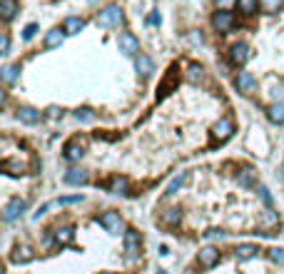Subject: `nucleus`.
I'll use <instances>...</instances> for the list:
<instances>
[{"instance_id": "37", "label": "nucleus", "mask_w": 284, "mask_h": 274, "mask_svg": "<svg viewBox=\"0 0 284 274\" xmlns=\"http://www.w3.org/2000/svg\"><path fill=\"white\" fill-rule=\"evenodd\" d=\"M274 97H277V102H284V85H277L274 87V92H272Z\"/></svg>"}, {"instance_id": "41", "label": "nucleus", "mask_w": 284, "mask_h": 274, "mask_svg": "<svg viewBox=\"0 0 284 274\" xmlns=\"http://www.w3.org/2000/svg\"><path fill=\"white\" fill-rule=\"evenodd\" d=\"M157 274H167V272H157Z\"/></svg>"}, {"instance_id": "38", "label": "nucleus", "mask_w": 284, "mask_h": 274, "mask_svg": "<svg viewBox=\"0 0 284 274\" xmlns=\"http://www.w3.org/2000/svg\"><path fill=\"white\" fill-rule=\"evenodd\" d=\"M190 43L192 45H202V35H197V30H192L190 33Z\"/></svg>"}, {"instance_id": "28", "label": "nucleus", "mask_w": 284, "mask_h": 274, "mask_svg": "<svg viewBox=\"0 0 284 274\" xmlns=\"http://www.w3.org/2000/svg\"><path fill=\"white\" fill-rule=\"evenodd\" d=\"M282 5H284V0H259V8L264 13H277Z\"/></svg>"}, {"instance_id": "7", "label": "nucleus", "mask_w": 284, "mask_h": 274, "mask_svg": "<svg viewBox=\"0 0 284 274\" xmlns=\"http://www.w3.org/2000/svg\"><path fill=\"white\" fill-rule=\"evenodd\" d=\"M212 25L219 30V33H227L232 25H234V15H232V10H217L212 18Z\"/></svg>"}, {"instance_id": "19", "label": "nucleus", "mask_w": 284, "mask_h": 274, "mask_svg": "<svg viewBox=\"0 0 284 274\" xmlns=\"http://www.w3.org/2000/svg\"><path fill=\"white\" fill-rule=\"evenodd\" d=\"M15 13H18V3L15 0H3L0 3V15H3L5 23H10L15 18Z\"/></svg>"}, {"instance_id": "26", "label": "nucleus", "mask_w": 284, "mask_h": 274, "mask_svg": "<svg viewBox=\"0 0 284 274\" xmlns=\"http://www.w3.org/2000/svg\"><path fill=\"white\" fill-rule=\"evenodd\" d=\"M125 190H127V180L125 177H112L110 180V192L112 195H125Z\"/></svg>"}, {"instance_id": "5", "label": "nucleus", "mask_w": 284, "mask_h": 274, "mask_svg": "<svg viewBox=\"0 0 284 274\" xmlns=\"http://www.w3.org/2000/svg\"><path fill=\"white\" fill-rule=\"evenodd\" d=\"M234 132V125H232V120L229 117H222V120H217L212 125V137L214 140H219V142H224V140H229Z\"/></svg>"}, {"instance_id": "20", "label": "nucleus", "mask_w": 284, "mask_h": 274, "mask_svg": "<svg viewBox=\"0 0 284 274\" xmlns=\"http://www.w3.org/2000/svg\"><path fill=\"white\" fill-rule=\"evenodd\" d=\"M63 38H65V30H60V28H53V30L45 35V48H58V45L63 43Z\"/></svg>"}, {"instance_id": "22", "label": "nucleus", "mask_w": 284, "mask_h": 274, "mask_svg": "<svg viewBox=\"0 0 284 274\" xmlns=\"http://www.w3.org/2000/svg\"><path fill=\"white\" fill-rule=\"evenodd\" d=\"M72 237H75V229L72 227H60L58 232H55V244H70L72 242Z\"/></svg>"}, {"instance_id": "31", "label": "nucleus", "mask_w": 284, "mask_h": 274, "mask_svg": "<svg viewBox=\"0 0 284 274\" xmlns=\"http://www.w3.org/2000/svg\"><path fill=\"white\" fill-rule=\"evenodd\" d=\"M180 219H182V212H180V209H167V212H165V222H167V224H177Z\"/></svg>"}, {"instance_id": "10", "label": "nucleus", "mask_w": 284, "mask_h": 274, "mask_svg": "<svg viewBox=\"0 0 284 274\" xmlns=\"http://www.w3.org/2000/svg\"><path fill=\"white\" fill-rule=\"evenodd\" d=\"M40 110H35V107H28V105H23V107H18V120L20 122H25V125H35V122H40Z\"/></svg>"}, {"instance_id": "12", "label": "nucleus", "mask_w": 284, "mask_h": 274, "mask_svg": "<svg viewBox=\"0 0 284 274\" xmlns=\"http://www.w3.org/2000/svg\"><path fill=\"white\" fill-rule=\"evenodd\" d=\"M82 155H85V150H82V142H80V140H70V142L65 145V160H68V162H77Z\"/></svg>"}, {"instance_id": "24", "label": "nucleus", "mask_w": 284, "mask_h": 274, "mask_svg": "<svg viewBox=\"0 0 284 274\" xmlns=\"http://www.w3.org/2000/svg\"><path fill=\"white\" fill-rule=\"evenodd\" d=\"M187 180H190V172H180L172 182H170V187H167V195H175L180 187H185L187 185Z\"/></svg>"}, {"instance_id": "35", "label": "nucleus", "mask_w": 284, "mask_h": 274, "mask_svg": "<svg viewBox=\"0 0 284 274\" xmlns=\"http://www.w3.org/2000/svg\"><path fill=\"white\" fill-rule=\"evenodd\" d=\"M35 33H38V25H35V23H30V25H25V30H23V38H25V40H30Z\"/></svg>"}, {"instance_id": "34", "label": "nucleus", "mask_w": 284, "mask_h": 274, "mask_svg": "<svg viewBox=\"0 0 284 274\" xmlns=\"http://www.w3.org/2000/svg\"><path fill=\"white\" fill-rule=\"evenodd\" d=\"M217 3V10H232L239 0H214Z\"/></svg>"}, {"instance_id": "39", "label": "nucleus", "mask_w": 284, "mask_h": 274, "mask_svg": "<svg viewBox=\"0 0 284 274\" xmlns=\"http://www.w3.org/2000/svg\"><path fill=\"white\" fill-rule=\"evenodd\" d=\"M157 23H160V15H157V13H152V15L147 18V25H157Z\"/></svg>"}, {"instance_id": "1", "label": "nucleus", "mask_w": 284, "mask_h": 274, "mask_svg": "<svg viewBox=\"0 0 284 274\" xmlns=\"http://www.w3.org/2000/svg\"><path fill=\"white\" fill-rule=\"evenodd\" d=\"M122 20H125L122 8H120V5H115V3L105 5V8L97 13V25H100V28H120V25H122Z\"/></svg>"}, {"instance_id": "25", "label": "nucleus", "mask_w": 284, "mask_h": 274, "mask_svg": "<svg viewBox=\"0 0 284 274\" xmlns=\"http://www.w3.org/2000/svg\"><path fill=\"white\" fill-rule=\"evenodd\" d=\"M185 77H187L190 82H200V80L205 77V70H202V65L192 63V65H187V72H185Z\"/></svg>"}, {"instance_id": "9", "label": "nucleus", "mask_w": 284, "mask_h": 274, "mask_svg": "<svg viewBox=\"0 0 284 274\" xmlns=\"http://www.w3.org/2000/svg\"><path fill=\"white\" fill-rule=\"evenodd\" d=\"M197 259H200V264H202L205 269H212L214 264L219 262V252H217L214 247H202L200 254H197Z\"/></svg>"}, {"instance_id": "6", "label": "nucleus", "mask_w": 284, "mask_h": 274, "mask_svg": "<svg viewBox=\"0 0 284 274\" xmlns=\"http://www.w3.org/2000/svg\"><path fill=\"white\" fill-rule=\"evenodd\" d=\"M122 242H125V252L130 254V257H135L137 252H140V244H142V237L137 229H125V234H122Z\"/></svg>"}, {"instance_id": "13", "label": "nucleus", "mask_w": 284, "mask_h": 274, "mask_svg": "<svg viewBox=\"0 0 284 274\" xmlns=\"http://www.w3.org/2000/svg\"><path fill=\"white\" fill-rule=\"evenodd\" d=\"M135 70L140 72L142 77H150L152 72H155V63H152V58H147V55H137L135 58Z\"/></svg>"}, {"instance_id": "33", "label": "nucleus", "mask_w": 284, "mask_h": 274, "mask_svg": "<svg viewBox=\"0 0 284 274\" xmlns=\"http://www.w3.org/2000/svg\"><path fill=\"white\" fill-rule=\"evenodd\" d=\"M10 53V38H8V33H3V38H0V55H8Z\"/></svg>"}, {"instance_id": "17", "label": "nucleus", "mask_w": 284, "mask_h": 274, "mask_svg": "<svg viewBox=\"0 0 284 274\" xmlns=\"http://www.w3.org/2000/svg\"><path fill=\"white\" fill-rule=\"evenodd\" d=\"M65 182L68 185H85L87 182V172L82 167H72V170H68V175H65Z\"/></svg>"}, {"instance_id": "21", "label": "nucleus", "mask_w": 284, "mask_h": 274, "mask_svg": "<svg viewBox=\"0 0 284 274\" xmlns=\"http://www.w3.org/2000/svg\"><path fill=\"white\" fill-rule=\"evenodd\" d=\"M18 72H20V65H3L0 70V77H3V82H8V85H13L15 80H18Z\"/></svg>"}, {"instance_id": "18", "label": "nucleus", "mask_w": 284, "mask_h": 274, "mask_svg": "<svg viewBox=\"0 0 284 274\" xmlns=\"http://www.w3.org/2000/svg\"><path fill=\"white\" fill-rule=\"evenodd\" d=\"M267 117L274 122V125H284V102H274L267 107Z\"/></svg>"}, {"instance_id": "29", "label": "nucleus", "mask_w": 284, "mask_h": 274, "mask_svg": "<svg viewBox=\"0 0 284 274\" xmlns=\"http://www.w3.org/2000/svg\"><path fill=\"white\" fill-rule=\"evenodd\" d=\"M237 5H239V10H242L244 15H252V13L259 8V0H239Z\"/></svg>"}, {"instance_id": "15", "label": "nucleus", "mask_w": 284, "mask_h": 274, "mask_svg": "<svg viewBox=\"0 0 284 274\" xmlns=\"http://www.w3.org/2000/svg\"><path fill=\"white\" fill-rule=\"evenodd\" d=\"M257 252H259V247H254V244H239V247L234 249V257H237L239 262H247V259H254Z\"/></svg>"}, {"instance_id": "30", "label": "nucleus", "mask_w": 284, "mask_h": 274, "mask_svg": "<svg viewBox=\"0 0 284 274\" xmlns=\"http://www.w3.org/2000/svg\"><path fill=\"white\" fill-rule=\"evenodd\" d=\"M269 259H272L274 264H282L284 267V249L282 247H272V249H269Z\"/></svg>"}, {"instance_id": "16", "label": "nucleus", "mask_w": 284, "mask_h": 274, "mask_svg": "<svg viewBox=\"0 0 284 274\" xmlns=\"http://www.w3.org/2000/svg\"><path fill=\"white\" fill-rule=\"evenodd\" d=\"M30 259H33V249H30L28 244H18L15 252H13V262H15V264H25V262H30Z\"/></svg>"}, {"instance_id": "8", "label": "nucleus", "mask_w": 284, "mask_h": 274, "mask_svg": "<svg viewBox=\"0 0 284 274\" xmlns=\"http://www.w3.org/2000/svg\"><path fill=\"white\" fill-rule=\"evenodd\" d=\"M229 60H232L234 65H244V63L249 60V45H247V43H234V45L229 48Z\"/></svg>"}, {"instance_id": "14", "label": "nucleus", "mask_w": 284, "mask_h": 274, "mask_svg": "<svg viewBox=\"0 0 284 274\" xmlns=\"http://www.w3.org/2000/svg\"><path fill=\"white\" fill-rule=\"evenodd\" d=\"M82 28H85V20H82V18H77V15L65 18V23H63V30H65V35H77Z\"/></svg>"}, {"instance_id": "2", "label": "nucleus", "mask_w": 284, "mask_h": 274, "mask_svg": "<svg viewBox=\"0 0 284 274\" xmlns=\"http://www.w3.org/2000/svg\"><path fill=\"white\" fill-rule=\"evenodd\" d=\"M117 45H120V53H125L127 58H137L140 55V40L132 33H120Z\"/></svg>"}, {"instance_id": "23", "label": "nucleus", "mask_w": 284, "mask_h": 274, "mask_svg": "<svg viewBox=\"0 0 284 274\" xmlns=\"http://www.w3.org/2000/svg\"><path fill=\"white\" fill-rule=\"evenodd\" d=\"M239 187H254L257 185V172L254 170H244V172H239Z\"/></svg>"}, {"instance_id": "40", "label": "nucleus", "mask_w": 284, "mask_h": 274, "mask_svg": "<svg viewBox=\"0 0 284 274\" xmlns=\"http://www.w3.org/2000/svg\"><path fill=\"white\" fill-rule=\"evenodd\" d=\"M102 274H115V272H102Z\"/></svg>"}, {"instance_id": "4", "label": "nucleus", "mask_w": 284, "mask_h": 274, "mask_svg": "<svg viewBox=\"0 0 284 274\" xmlns=\"http://www.w3.org/2000/svg\"><path fill=\"white\" fill-rule=\"evenodd\" d=\"M100 224H102L110 234H120V232H122V227H125V224H122V217H120L115 209L105 212V214L100 217Z\"/></svg>"}, {"instance_id": "32", "label": "nucleus", "mask_w": 284, "mask_h": 274, "mask_svg": "<svg viewBox=\"0 0 284 274\" xmlns=\"http://www.w3.org/2000/svg\"><path fill=\"white\" fill-rule=\"evenodd\" d=\"M75 117H77L80 122H92V120H95V115H92V110H87V107H82V110H77V112H75Z\"/></svg>"}, {"instance_id": "3", "label": "nucleus", "mask_w": 284, "mask_h": 274, "mask_svg": "<svg viewBox=\"0 0 284 274\" xmlns=\"http://www.w3.org/2000/svg\"><path fill=\"white\" fill-rule=\"evenodd\" d=\"M25 200H20V197H13V200H8V205L3 207V219L5 222H15L18 217H23V212H25Z\"/></svg>"}, {"instance_id": "11", "label": "nucleus", "mask_w": 284, "mask_h": 274, "mask_svg": "<svg viewBox=\"0 0 284 274\" xmlns=\"http://www.w3.org/2000/svg\"><path fill=\"white\" fill-rule=\"evenodd\" d=\"M234 85H237V90H239V92H252V90H254V85H257V80H254V75H252V72H239V75L234 77Z\"/></svg>"}, {"instance_id": "36", "label": "nucleus", "mask_w": 284, "mask_h": 274, "mask_svg": "<svg viewBox=\"0 0 284 274\" xmlns=\"http://www.w3.org/2000/svg\"><path fill=\"white\" fill-rule=\"evenodd\" d=\"M259 197H262V202H264V205H272V197H269V190H267L264 185H259Z\"/></svg>"}, {"instance_id": "27", "label": "nucleus", "mask_w": 284, "mask_h": 274, "mask_svg": "<svg viewBox=\"0 0 284 274\" xmlns=\"http://www.w3.org/2000/svg\"><path fill=\"white\" fill-rule=\"evenodd\" d=\"M277 222H279V217H277L272 209H264L262 217H259V224H262V227H274Z\"/></svg>"}]
</instances>
